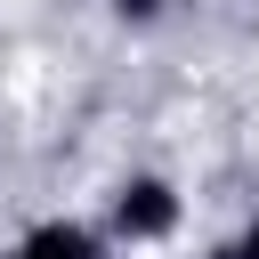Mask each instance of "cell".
<instances>
[{
  "label": "cell",
  "mask_w": 259,
  "mask_h": 259,
  "mask_svg": "<svg viewBox=\"0 0 259 259\" xmlns=\"http://www.w3.org/2000/svg\"><path fill=\"white\" fill-rule=\"evenodd\" d=\"M178 219H186V194L170 178H154V170L121 178V194H113V235L121 243H162V235H178Z\"/></svg>",
  "instance_id": "obj_1"
},
{
  "label": "cell",
  "mask_w": 259,
  "mask_h": 259,
  "mask_svg": "<svg viewBox=\"0 0 259 259\" xmlns=\"http://www.w3.org/2000/svg\"><path fill=\"white\" fill-rule=\"evenodd\" d=\"M113 8H121V16H130V24H146V16H154V8H162V0H113Z\"/></svg>",
  "instance_id": "obj_4"
},
{
  "label": "cell",
  "mask_w": 259,
  "mask_h": 259,
  "mask_svg": "<svg viewBox=\"0 0 259 259\" xmlns=\"http://www.w3.org/2000/svg\"><path fill=\"white\" fill-rule=\"evenodd\" d=\"M16 259H105V243L81 227V219H32L16 235Z\"/></svg>",
  "instance_id": "obj_2"
},
{
  "label": "cell",
  "mask_w": 259,
  "mask_h": 259,
  "mask_svg": "<svg viewBox=\"0 0 259 259\" xmlns=\"http://www.w3.org/2000/svg\"><path fill=\"white\" fill-rule=\"evenodd\" d=\"M210 259H259V219H243V227H235V235H227Z\"/></svg>",
  "instance_id": "obj_3"
}]
</instances>
